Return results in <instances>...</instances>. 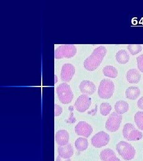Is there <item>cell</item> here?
I'll return each instance as SVG.
<instances>
[{"label":"cell","mask_w":143,"mask_h":161,"mask_svg":"<svg viewBox=\"0 0 143 161\" xmlns=\"http://www.w3.org/2000/svg\"><path fill=\"white\" fill-rule=\"evenodd\" d=\"M126 79L131 84H137L141 79V75L137 69H129L126 74Z\"/></svg>","instance_id":"15"},{"label":"cell","mask_w":143,"mask_h":161,"mask_svg":"<svg viewBox=\"0 0 143 161\" xmlns=\"http://www.w3.org/2000/svg\"><path fill=\"white\" fill-rule=\"evenodd\" d=\"M127 48L132 55H136L142 50V47L140 44H129Z\"/></svg>","instance_id":"24"},{"label":"cell","mask_w":143,"mask_h":161,"mask_svg":"<svg viewBox=\"0 0 143 161\" xmlns=\"http://www.w3.org/2000/svg\"><path fill=\"white\" fill-rule=\"evenodd\" d=\"M91 104V99L85 94H82L76 99L74 107L80 112H84L88 109Z\"/></svg>","instance_id":"9"},{"label":"cell","mask_w":143,"mask_h":161,"mask_svg":"<svg viewBox=\"0 0 143 161\" xmlns=\"http://www.w3.org/2000/svg\"><path fill=\"white\" fill-rule=\"evenodd\" d=\"M100 157L102 161H110L114 158H116V155L113 150L105 149L101 152Z\"/></svg>","instance_id":"18"},{"label":"cell","mask_w":143,"mask_h":161,"mask_svg":"<svg viewBox=\"0 0 143 161\" xmlns=\"http://www.w3.org/2000/svg\"><path fill=\"white\" fill-rule=\"evenodd\" d=\"M104 75L111 78H115L118 75V72L117 69L113 66H106L103 69Z\"/></svg>","instance_id":"21"},{"label":"cell","mask_w":143,"mask_h":161,"mask_svg":"<svg viewBox=\"0 0 143 161\" xmlns=\"http://www.w3.org/2000/svg\"><path fill=\"white\" fill-rule=\"evenodd\" d=\"M125 94L127 98L129 100H135L139 97L140 90L137 86H130L126 89Z\"/></svg>","instance_id":"17"},{"label":"cell","mask_w":143,"mask_h":161,"mask_svg":"<svg viewBox=\"0 0 143 161\" xmlns=\"http://www.w3.org/2000/svg\"><path fill=\"white\" fill-rule=\"evenodd\" d=\"M134 121L138 129L143 131V112L139 111L135 114Z\"/></svg>","instance_id":"22"},{"label":"cell","mask_w":143,"mask_h":161,"mask_svg":"<svg viewBox=\"0 0 143 161\" xmlns=\"http://www.w3.org/2000/svg\"><path fill=\"white\" fill-rule=\"evenodd\" d=\"M56 161H71V159H64L63 158H62L61 156L58 155L57 156Z\"/></svg>","instance_id":"28"},{"label":"cell","mask_w":143,"mask_h":161,"mask_svg":"<svg viewBox=\"0 0 143 161\" xmlns=\"http://www.w3.org/2000/svg\"><path fill=\"white\" fill-rule=\"evenodd\" d=\"M114 91V83L112 80L104 79L100 82L98 86V96L103 99H109L111 97Z\"/></svg>","instance_id":"4"},{"label":"cell","mask_w":143,"mask_h":161,"mask_svg":"<svg viewBox=\"0 0 143 161\" xmlns=\"http://www.w3.org/2000/svg\"><path fill=\"white\" fill-rule=\"evenodd\" d=\"M122 116L116 113L112 112L107 119L106 123V128L110 132H115L118 131L120 127Z\"/></svg>","instance_id":"7"},{"label":"cell","mask_w":143,"mask_h":161,"mask_svg":"<svg viewBox=\"0 0 143 161\" xmlns=\"http://www.w3.org/2000/svg\"><path fill=\"white\" fill-rule=\"evenodd\" d=\"M112 110V106L108 103H103L100 104V112L103 116H107L109 115Z\"/></svg>","instance_id":"23"},{"label":"cell","mask_w":143,"mask_h":161,"mask_svg":"<svg viewBox=\"0 0 143 161\" xmlns=\"http://www.w3.org/2000/svg\"><path fill=\"white\" fill-rule=\"evenodd\" d=\"M138 68L139 70L143 72V54L140 55L137 58Z\"/></svg>","instance_id":"25"},{"label":"cell","mask_w":143,"mask_h":161,"mask_svg":"<svg viewBox=\"0 0 143 161\" xmlns=\"http://www.w3.org/2000/svg\"><path fill=\"white\" fill-rule=\"evenodd\" d=\"M137 106L139 109L143 110V96L138 100Z\"/></svg>","instance_id":"27"},{"label":"cell","mask_w":143,"mask_h":161,"mask_svg":"<svg viewBox=\"0 0 143 161\" xmlns=\"http://www.w3.org/2000/svg\"><path fill=\"white\" fill-rule=\"evenodd\" d=\"M57 93L58 98L62 103L69 104L73 100L74 93L66 83H62L57 86Z\"/></svg>","instance_id":"3"},{"label":"cell","mask_w":143,"mask_h":161,"mask_svg":"<svg viewBox=\"0 0 143 161\" xmlns=\"http://www.w3.org/2000/svg\"><path fill=\"white\" fill-rule=\"evenodd\" d=\"M75 68L72 64H64L61 70V79L64 82H69L73 78Z\"/></svg>","instance_id":"11"},{"label":"cell","mask_w":143,"mask_h":161,"mask_svg":"<svg viewBox=\"0 0 143 161\" xmlns=\"http://www.w3.org/2000/svg\"><path fill=\"white\" fill-rule=\"evenodd\" d=\"M110 142L109 134L104 131H100L91 138V144L96 148H100L106 146Z\"/></svg>","instance_id":"8"},{"label":"cell","mask_w":143,"mask_h":161,"mask_svg":"<svg viewBox=\"0 0 143 161\" xmlns=\"http://www.w3.org/2000/svg\"><path fill=\"white\" fill-rule=\"evenodd\" d=\"M123 136L128 141H138L143 138V133L137 130L131 123L126 124L123 128Z\"/></svg>","instance_id":"5"},{"label":"cell","mask_w":143,"mask_h":161,"mask_svg":"<svg viewBox=\"0 0 143 161\" xmlns=\"http://www.w3.org/2000/svg\"><path fill=\"white\" fill-rule=\"evenodd\" d=\"M106 53L107 50L105 47L100 46L94 49L91 54L84 61V68L89 71L97 69L102 63Z\"/></svg>","instance_id":"1"},{"label":"cell","mask_w":143,"mask_h":161,"mask_svg":"<svg viewBox=\"0 0 143 161\" xmlns=\"http://www.w3.org/2000/svg\"><path fill=\"white\" fill-rule=\"evenodd\" d=\"M79 88L81 92L88 95H92L96 92V86L95 84L89 80L82 81Z\"/></svg>","instance_id":"12"},{"label":"cell","mask_w":143,"mask_h":161,"mask_svg":"<svg viewBox=\"0 0 143 161\" xmlns=\"http://www.w3.org/2000/svg\"><path fill=\"white\" fill-rule=\"evenodd\" d=\"M116 150L125 161L132 160L135 155V149L134 147L131 144L124 141H121L117 144Z\"/></svg>","instance_id":"2"},{"label":"cell","mask_w":143,"mask_h":161,"mask_svg":"<svg viewBox=\"0 0 143 161\" xmlns=\"http://www.w3.org/2000/svg\"><path fill=\"white\" fill-rule=\"evenodd\" d=\"M74 145L77 150L80 152H83L88 148V140L86 138L80 137L76 139L74 143Z\"/></svg>","instance_id":"20"},{"label":"cell","mask_w":143,"mask_h":161,"mask_svg":"<svg viewBox=\"0 0 143 161\" xmlns=\"http://www.w3.org/2000/svg\"><path fill=\"white\" fill-rule=\"evenodd\" d=\"M110 161H120V160L119 158H118L117 157H116V158H113V159H112Z\"/></svg>","instance_id":"29"},{"label":"cell","mask_w":143,"mask_h":161,"mask_svg":"<svg viewBox=\"0 0 143 161\" xmlns=\"http://www.w3.org/2000/svg\"><path fill=\"white\" fill-rule=\"evenodd\" d=\"M55 140L59 146L67 145L69 140V133L64 130L58 131L55 134Z\"/></svg>","instance_id":"13"},{"label":"cell","mask_w":143,"mask_h":161,"mask_svg":"<svg viewBox=\"0 0 143 161\" xmlns=\"http://www.w3.org/2000/svg\"><path fill=\"white\" fill-rule=\"evenodd\" d=\"M77 52L76 48L73 44H63L55 50L54 57L56 58H70L74 56Z\"/></svg>","instance_id":"6"},{"label":"cell","mask_w":143,"mask_h":161,"mask_svg":"<svg viewBox=\"0 0 143 161\" xmlns=\"http://www.w3.org/2000/svg\"><path fill=\"white\" fill-rule=\"evenodd\" d=\"M129 104L124 100L118 101L114 105V109L116 110V112L120 115L126 113L129 110Z\"/></svg>","instance_id":"16"},{"label":"cell","mask_w":143,"mask_h":161,"mask_svg":"<svg viewBox=\"0 0 143 161\" xmlns=\"http://www.w3.org/2000/svg\"><path fill=\"white\" fill-rule=\"evenodd\" d=\"M129 58L128 53L125 50H120L116 54V60L119 64H125L128 63Z\"/></svg>","instance_id":"19"},{"label":"cell","mask_w":143,"mask_h":161,"mask_svg":"<svg viewBox=\"0 0 143 161\" xmlns=\"http://www.w3.org/2000/svg\"><path fill=\"white\" fill-rule=\"evenodd\" d=\"M63 112V109L61 106L58 105L57 104H54V115L55 116H58L61 115Z\"/></svg>","instance_id":"26"},{"label":"cell","mask_w":143,"mask_h":161,"mask_svg":"<svg viewBox=\"0 0 143 161\" xmlns=\"http://www.w3.org/2000/svg\"><path fill=\"white\" fill-rule=\"evenodd\" d=\"M58 154L64 159H70L74 155V149L72 144L59 146L58 148Z\"/></svg>","instance_id":"14"},{"label":"cell","mask_w":143,"mask_h":161,"mask_svg":"<svg viewBox=\"0 0 143 161\" xmlns=\"http://www.w3.org/2000/svg\"><path fill=\"white\" fill-rule=\"evenodd\" d=\"M74 131L78 136L86 138L91 134L93 130L91 125L85 121H80L74 127Z\"/></svg>","instance_id":"10"}]
</instances>
